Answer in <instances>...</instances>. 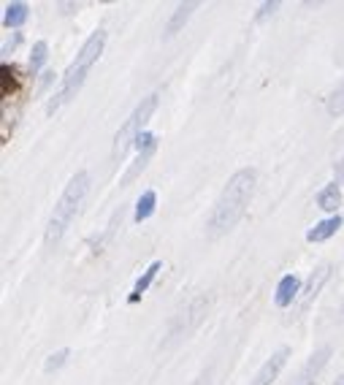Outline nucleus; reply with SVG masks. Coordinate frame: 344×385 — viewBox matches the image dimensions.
Instances as JSON below:
<instances>
[{
    "instance_id": "f257e3e1",
    "label": "nucleus",
    "mask_w": 344,
    "mask_h": 385,
    "mask_svg": "<svg viewBox=\"0 0 344 385\" xmlns=\"http://www.w3.org/2000/svg\"><path fill=\"white\" fill-rule=\"evenodd\" d=\"M255 185H257V171L255 169H239L236 174H231V179L225 182L223 193L211 209L209 223H206V233L211 239L228 233L244 217L255 196Z\"/></svg>"
},
{
    "instance_id": "f03ea898",
    "label": "nucleus",
    "mask_w": 344,
    "mask_h": 385,
    "mask_svg": "<svg viewBox=\"0 0 344 385\" xmlns=\"http://www.w3.org/2000/svg\"><path fill=\"white\" fill-rule=\"evenodd\" d=\"M104 47H106V30H95L90 38L84 41V47H82V52L76 55V60L71 62L68 71L62 74L57 93L52 95L49 104H46V111H49V114H55V111L60 106H65L68 101H74V95L82 90V84H84V79L90 74V68L101 60Z\"/></svg>"
},
{
    "instance_id": "7ed1b4c3",
    "label": "nucleus",
    "mask_w": 344,
    "mask_h": 385,
    "mask_svg": "<svg viewBox=\"0 0 344 385\" xmlns=\"http://www.w3.org/2000/svg\"><path fill=\"white\" fill-rule=\"evenodd\" d=\"M87 190H90V174H87V171H76L74 177H71V182L62 190V196L57 199V203H55L49 223H46L44 242L49 247L57 245L62 239V233L68 231V225L74 223V217L76 212H79L84 196H87Z\"/></svg>"
},
{
    "instance_id": "20e7f679",
    "label": "nucleus",
    "mask_w": 344,
    "mask_h": 385,
    "mask_svg": "<svg viewBox=\"0 0 344 385\" xmlns=\"http://www.w3.org/2000/svg\"><path fill=\"white\" fill-rule=\"evenodd\" d=\"M155 108H157V93L147 95V98L133 108V114L125 120V125H122L120 130H117V136H114V144H111V157H114V160H122V157L128 155V150H131V144H135V139L147 130L144 125L150 123Z\"/></svg>"
},
{
    "instance_id": "39448f33",
    "label": "nucleus",
    "mask_w": 344,
    "mask_h": 385,
    "mask_svg": "<svg viewBox=\"0 0 344 385\" xmlns=\"http://www.w3.org/2000/svg\"><path fill=\"white\" fill-rule=\"evenodd\" d=\"M206 307H209V298H206V296H198L193 304L187 307V312H182L179 318L171 323V328H168V339H165L163 345H171L174 339L187 337V334L193 331L195 325L201 323V318L206 315Z\"/></svg>"
},
{
    "instance_id": "423d86ee",
    "label": "nucleus",
    "mask_w": 344,
    "mask_h": 385,
    "mask_svg": "<svg viewBox=\"0 0 344 385\" xmlns=\"http://www.w3.org/2000/svg\"><path fill=\"white\" fill-rule=\"evenodd\" d=\"M135 150H138V157H135L133 166L122 174V185H131L135 177L150 166L152 155H155V150H157V136H155L152 130H144V133L135 139Z\"/></svg>"
},
{
    "instance_id": "0eeeda50",
    "label": "nucleus",
    "mask_w": 344,
    "mask_h": 385,
    "mask_svg": "<svg viewBox=\"0 0 344 385\" xmlns=\"http://www.w3.org/2000/svg\"><path fill=\"white\" fill-rule=\"evenodd\" d=\"M287 358H290V347H279L277 353H271L269 358L263 361V367L255 372V377L247 385H271L277 380V374L282 372L284 364H287Z\"/></svg>"
},
{
    "instance_id": "6e6552de",
    "label": "nucleus",
    "mask_w": 344,
    "mask_h": 385,
    "mask_svg": "<svg viewBox=\"0 0 344 385\" xmlns=\"http://www.w3.org/2000/svg\"><path fill=\"white\" fill-rule=\"evenodd\" d=\"M328 355H331V347L326 345V347H320L317 353H312V358L301 367L299 372V377H293V383L290 385H312L314 383V377L320 374V369L326 367V361H328Z\"/></svg>"
},
{
    "instance_id": "1a4fd4ad",
    "label": "nucleus",
    "mask_w": 344,
    "mask_h": 385,
    "mask_svg": "<svg viewBox=\"0 0 344 385\" xmlns=\"http://www.w3.org/2000/svg\"><path fill=\"white\" fill-rule=\"evenodd\" d=\"M301 291V279L296 274H284L279 279V285H277V293H274V301H277V307H290L293 301H296V296Z\"/></svg>"
},
{
    "instance_id": "9d476101",
    "label": "nucleus",
    "mask_w": 344,
    "mask_h": 385,
    "mask_svg": "<svg viewBox=\"0 0 344 385\" xmlns=\"http://www.w3.org/2000/svg\"><path fill=\"white\" fill-rule=\"evenodd\" d=\"M342 225H344V220L339 215L326 217V220H320L314 228L306 231V242H326V239H331V236L339 231Z\"/></svg>"
},
{
    "instance_id": "9b49d317",
    "label": "nucleus",
    "mask_w": 344,
    "mask_h": 385,
    "mask_svg": "<svg viewBox=\"0 0 344 385\" xmlns=\"http://www.w3.org/2000/svg\"><path fill=\"white\" fill-rule=\"evenodd\" d=\"M195 11V3H179L177 9H174V14H171V19L165 22V38H171V35H177V33L184 28V22L190 19V14Z\"/></svg>"
},
{
    "instance_id": "f8f14e48",
    "label": "nucleus",
    "mask_w": 344,
    "mask_h": 385,
    "mask_svg": "<svg viewBox=\"0 0 344 385\" xmlns=\"http://www.w3.org/2000/svg\"><path fill=\"white\" fill-rule=\"evenodd\" d=\"M160 269H163V261H155V263H150V266H147V272H144V274H141V277L135 279L133 293H131V296H128V301H131V304H135V301H138V298H141V296H144V293L150 291L152 279L157 277V272H160Z\"/></svg>"
},
{
    "instance_id": "ddd939ff",
    "label": "nucleus",
    "mask_w": 344,
    "mask_h": 385,
    "mask_svg": "<svg viewBox=\"0 0 344 385\" xmlns=\"http://www.w3.org/2000/svg\"><path fill=\"white\" fill-rule=\"evenodd\" d=\"M317 206L326 209V212H336L342 206V187L339 182H331L317 193Z\"/></svg>"
},
{
    "instance_id": "4468645a",
    "label": "nucleus",
    "mask_w": 344,
    "mask_h": 385,
    "mask_svg": "<svg viewBox=\"0 0 344 385\" xmlns=\"http://www.w3.org/2000/svg\"><path fill=\"white\" fill-rule=\"evenodd\" d=\"M28 14H30V9H28V3H6V11H3V25L6 28H22L25 22H28Z\"/></svg>"
},
{
    "instance_id": "2eb2a0df",
    "label": "nucleus",
    "mask_w": 344,
    "mask_h": 385,
    "mask_svg": "<svg viewBox=\"0 0 344 385\" xmlns=\"http://www.w3.org/2000/svg\"><path fill=\"white\" fill-rule=\"evenodd\" d=\"M155 206H157V193L155 190H144L138 201H135V212H133V220L135 223H144V220H150L155 215Z\"/></svg>"
},
{
    "instance_id": "dca6fc26",
    "label": "nucleus",
    "mask_w": 344,
    "mask_h": 385,
    "mask_svg": "<svg viewBox=\"0 0 344 385\" xmlns=\"http://www.w3.org/2000/svg\"><path fill=\"white\" fill-rule=\"evenodd\" d=\"M326 279H328V266L323 263V266L317 269V274L309 277V285H306V291H304V304H306V301H312L314 296H317V291L323 288V282H326Z\"/></svg>"
},
{
    "instance_id": "f3484780",
    "label": "nucleus",
    "mask_w": 344,
    "mask_h": 385,
    "mask_svg": "<svg viewBox=\"0 0 344 385\" xmlns=\"http://www.w3.org/2000/svg\"><path fill=\"white\" fill-rule=\"evenodd\" d=\"M46 41H35L30 49V74H38L41 68H44V62H46Z\"/></svg>"
},
{
    "instance_id": "a211bd4d",
    "label": "nucleus",
    "mask_w": 344,
    "mask_h": 385,
    "mask_svg": "<svg viewBox=\"0 0 344 385\" xmlns=\"http://www.w3.org/2000/svg\"><path fill=\"white\" fill-rule=\"evenodd\" d=\"M328 114H331V117H339V114H344V82H342V87H339L336 93L331 95Z\"/></svg>"
},
{
    "instance_id": "6ab92c4d",
    "label": "nucleus",
    "mask_w": 344,
    "mask_h": 385,
    "mask_svg": "<svg viewBox=\"0 0 344 385\" xmlns=\"http://www.w3.org/2000/svg\"><path fill=\"white\" fill-rule=\"evenodd\" d=\"M65 358H68V347H60L57 353H52V355H49V358H46L44 372H55V369H60L62 364H65Z\"/></svg>"
},
{
    "instance_id": "aec40b11",
    "label": "nucleus",
    "mask_w": 344,
    "mask_h": 385,
    "mask_svg": "<svg viewBox=\"0 0 344 385\" xmlns=\"http://www.w3.org/2000/svg\"><path fill=\"white\" fill-rule=\"evenodd\" d=\"M52 82H55V71H44V77H41V82H38V93H46Z\"/></svg>"
},
{
    "instance_id": "412c9836",
    "label": "nucleus",
    "mask_w": 344,
    "mask_h": 385,
    "mask_svg": "<svg viewBox=\"0 0 344 385\" xmlns=\"http://www.w3.org/2000/svg\"><path fill=\"white\" fill-rule=\"evenodd\" d=\"M277 9H279V3H263V6H260V11H257V19H263V16L274 14Z\"/></svg>"
},
{
    "instance_id": "4be33fe9",
    "label": "nucleus",
    "mask_w": 344,
    "mask_h": 385,
    "mask_svg": "<svg viewBox=\"0 0 344 385\" xmlns=\"http://www.w3.org/2000/svg\"><path fill=\"white\" fill-rule=\"evenodd\" d=\"M336 182H339V185H344V157L336 163Z\"/></svg>"
},
{
    "instance_id": "5701e85b",
    "label": "nucleus",
    "mask_w": 344,
    "mask_h": 385,
    "mask_svg": "<svg viewBox=\"0 0 344 385\" xmlns=\"http://www.w3.org/2000/svg\"><path fill=\"white\" fill-rule=\"evenodd\" d=\"M333 385H344V374H342V377H339V380H336Z\"/></svg>"
}]
</instances>
